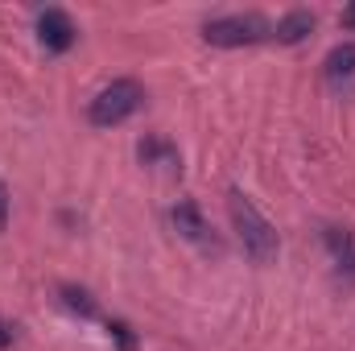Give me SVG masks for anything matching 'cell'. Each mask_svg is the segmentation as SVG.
Returning a JSON list of instances; mask_svg holds the SVG:
<instances>
[{
	"label": "cell",
	"mask_w": 355,
	"mask_h": 351,
	"mask_svg": "<svg viewBox=\"0 0 355 351\" xmlns=\"http://www.w3.org/2000/svg\"><path fill=\"white\" fill-rule=\"evenodd\" d=\"M202 37L211 46L240 50V46H257V42L272 37V25H268L261 12H227V17H211L202 25Z\"/></svg>",
	"instance_id": "3"
},
{
	"label": "cell",
	"mask_w": 355,
	"mask_h": 351,
	"mask_svg": "<svg viewBox=\"0 0 355 351\" xmlns=\"http://www.w3.org/2000/svg\"><path fill=\"white\" fill-rule=\"evenodd\" d=\"M8 228V186L0 182V232Z\"/></svg>",
	"instance_id": "12"
},
{
	"label": "cell",
	"mask_w": 355,
	"mask_h": 351,
	"mask_svg": "<svg viewBox=\"0 0 355 351\" xmlns=\"http://www.w3.org/2000/svg\"><path fill=\"white\" fill-rule=\"evenodd\" d=\"M107 331H112V339L120 343V351H137V335H132L128 323H107Z\"/></svg>",
	"instance_id": "11"
},
{
	"label": "cell",
	"mask_w": 355,
	"mask_h": 351,
	"mask_svg": "<svg viewBox=\"0 0 355 351\" xmlns=\"http://www.w3.org/2000/svg\"><path fill=\"white\" fill-rule=\"evenodd\" d=\"M58 293H62V306H67L71 314H79V318H95V298H91L83 285H62Z\"/></svg>",
	"instance_id": "10"
},
{
	"label": "cell",
	"mask_w": 355,
	"mask_h": 351,
	"mask_svg": "<svg viewBox=\"0 0 355 351\" xmlns=\"http://www.w3.org/2000/svg\"><path fill=\"white\" fill-rule=\"evenodd\" d=\"M322 244H327V252H331L335 268H339L343 277H355V228H339V223H331V228L322 232Z\"/></svg>",
	"instance_id": "6"
},
{
	"label": "cell",
	"mask_w": 355,
	"mask_h": 351,
	"mask_svg": "<svg viewBox=\"0 0 355 351\" xmlns=\"http://www.w3.org/2000/svg\"><path fill=\"white\" fill-rule=\"evenodd\" d=\"M314 12L310 8H293V12H285L277 25H272V37L281 42V46H297V42H306L310 33H314Z\"/></svg>",
	"instance_id": "7"
},
{
	"label": "cell",
	"mask_w": 355,
	"mask_h": 351,
	"mask_svg": "<svg viewBox=\"0 0 355 351\" xmlns=\"http://www.w3.org/2000/svg\"><path fill=\"white\" fill-rule=\"evenodd\" d=\"M343 25H347V29H355V4H347V8H343Z\"/></svg>",
	"instance_id": "14"
},
{
	"label": "cell",
	"mask_w": 355,
	"mask_h": 351,
	"mask_svg": "<svg viewBox=\"0 0 355 351\" xmlns=\"http://www.w3.org/2000/svg\"><path fill=\"white\" fill-rule=\"evenodd\" d=\"M137 157H141V166H162V170H170V174L182 170V153H178L166 137H145V141L137 145Z\"/></svg>",
	"instance_id": "8"
},
{
	"label": "cell",
	"mask_w": 355,
	"mask_h": 351,
	"mask_svg": "<svg viewBox=\"0 0 355 351\" xmlns=\"http://www.w3.org/2000/svg\"><path fill=\"white\" fill-rule=\"evenodd\" d=\"M355 75V42H343V46H335L331 54H327V83H347Z\"/></svg>",
	"instance_id": "9"
},
{
	"label": "cell",
	"mask_w": 355,
	"mask_h": 351,
	"mask_svg": "<svg viewBox=\"0 0 355 351\" xmlns=\"http://www.w3.org/2000/svg\"><path fill=\"white\" fill-rule=\"evenodd\" d=\"M170 223H174V232L182 236V240H190V244H198V248H215V252H219L215 228L207 223V215L198 211V203H194V198H178L174 207H170Z\"/></svg>",
	"instance_id": "4"
},
{
	"label": "cell",
	"mask_w": 355,
	"mask_h": 351,
	"mask_svg": "<svg viewBox=\"0 0 355 351\" xmlns=\"http://www.w3.org/2000/svg\"><path fill=\"white\" fill-rule=\"evenodd\" d=\"M227 211H232V228H236L244 252H248L257 264H272L277 261V252H281V236H277V228L261 215V207H257L244 190H236V186L227 190Z\"/></svg>",
	"instance_id": "1"
},
{
	"label": "cell",
	"mask_w": 355,
	"mask_h": 351,
	"mask_svg": "<svg viewBox=\"0 0 355 351\" xmlns=\"http://www.w3.org/2000/svg\"><path fill=\"white\" fill-rule=\"evenodd\" d=\"M145 103V87L137 79H112L107 87L95 91V99L87 103V120L95 128H116L128 116H137Z\"/></svg>",
	"instance_id": "2"
},
{
	"label": "cell",
	"mask_w": 355,
	"mask_h": 351,
	"mask_svg": "<svg viewBox=\"0 0 355 351\" xmlns=\"http://www.w3.org/2000/svg\"><path fill=\"white\" fill-rule=\"evenodd\" d=\"M8 343H12V327H8V323H0V351L8 348Z\"/></svg>",
	"instance_id": "13"
},
{
	"label": "cell",
	"mask_w": 355,
	"mask_h": 351,
	"mask_svg": "<svg viewBox=\"0 0 355 351\" xmlns=\"http://www.w3.org/2000/svg\"><path fill=\"white\" fill-rule=\"evenodd\" d=\"M37 42H42L50 54H67V50L79 42V29H75L71 12H62V8H42V12H37Z\"/></svg>",
	"instance_id": "5"
}]
</instances>
